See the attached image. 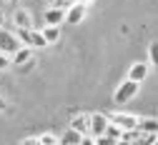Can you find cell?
<instances>
[{
    "mask_svg": "<svg viewBox=\"0 0 158 145\" xmlns=\"http://www.w3.org/2000/svg\"><path fill=\"white\" fill-rule=\"evenodd\" d=\"M148 63H151V68H158V40H153L148 45Z\"/></svg>",
    "mask_w": 158,
    "mask_h": 145,
    "instance_id": "cell-15",
    "label": "cell"
},
{
    "mask_svg": "<svg viewBox=\"0 0 158 145\" xmlns=\"http://www.w3.org/2000/svg\"><path fill=\"white\" fill-rule=\"evenodd\" d=\"M85 15H88V5L85 3H75V5H70L65 10V23L78 25V23H83V20H85Z\"/></svg>",
    "mask_w": 158,
    "mask_h": 145,
    "instance_id": "cell-6",
    "label": "cell"
},
{
    "mask_svg": "<svg viewBox=\"0 0 158 145\" xmlns=\"http://www.w3.org/2000/svg\"><path fill=\"white\" fill-rule=\"evenodd\" d=\"M20 145H40V138H38V135H30V138H23V140H20Z\"/></svg>",
    "mask_w": 158,
    "mask_h": 145,
    "instance_id": "cell-20",
    "label": "cell"
},
{
    "mask_svg": "<svg viewBox=\"0 0 158 145\" xmlns=\"http://www.w3.org/2000/svg\"><path fill=\"white\" fill-rule=\"evenodd\" d=\"M148 73H151V63H148V60H138V63H133V65L128 68V80L143 83V80L148 78Z\"/></svg>",
    "mask_w": 158,
    "mask_h": 145,
    "instance_id": "cell-5",
    "label": "cell"
},
{
    "mask_svg": "<svg viewBox=\"0 0 158 145\" xmlns=\"http://www.w3.org/2000/svg\"><path fill=\"white\" fill-rule=\"evenodd\" d=\"M81 140H83V135L75 133L73 128H68V130L60 135V145H81Z\"/></svg>",
    "mask_w": 158,
    "mask_h": 145,
    "instance_id": "cell-13",
    "label": "cell"
},
{
    "mask_svg": "<svg viewBox=\"0 0 158 145\" xmlns=\"http://www.w3.org/2000/svg\"><path fill=\"white\" fill-rule=\"evenodd\" d=\"M10 65H13V58L5 55V53H0V70H8Z\"/></svg>",
    "mask_w": 158,
    "mask_h": 145,
    "instance_id": "cell-18",
    "label": "cell"
},
{
    "mask_svg": "<svg viewBox=\"0 0 158 145\" xmlns=\"http://www.w3.org/2000/svg\"><path fill=\"white\" fill-rule=\"evenodd\" d=\"M28 48L33 50H40V48H48V40L40 30H30V40H28Z\"/></svg>",
    "mask_w": 158,
    "mask_h": 145,
    "instance_id": "cell-11",
    "label": "cell"
},
{
    "mask_svg": "<svg viewBox=\"0 0 158 145\" xmlns=\"http://www.w3.org/2000/svg\"><path fill=\"white\" fill-rule=\"evenodd\" d=\"M40 33L45 35L48 45H53V43H58V40H60V28H58V25H43Z\"/></svg>",
    "mask_w": 158,
    "mask_h": 145,
    "instance_id": "cell-12",
    "label": "cell"
},
{
    "mask_svg": "<svg viewBox=\"0 0 158 145\" xmlns=\"http://www.w3.org/2000/svg\"><path fill=\"white\" fill-rule=\"evenodd\" d=\"M3 23H5V13H3V8H0V28H3Z\"/></svg>",
    "mask_w": 158,
    "mask_h": 145,
    "instance_id": "cell-23",
    "label": "cell"
},
{
    "mask_svg": "<svg viewBox=\"0 0 158 145\" xmlns=\"http://www.w3.org/2000/svg\"><path fill=\"white\" fill-rule=\"evenodd\" d=\"M108 128H110V118H108V113H90V135H93V138L106 135Z\"/></svg>",
    "mask_w": 158,
    "mask_h": 145,
    "instance_id": "cell-4",
    "label": "cell"
},
{
    "mask_svg": "<svg viewBox=\"0 0 158 145\" xmlns=\"http://www.w3.org/2000/svg\"><path fill=\"white\" fill-rule=\"evenodd\" d=\"M138 90H141V83H133V80H121V85L115 88V93H113V100L118 103V105H123V103H131L135 95H138Z\"/></svg>",
    "mask_w": 158,
    "mask_h": 145,
    "instance_id": "cell-1",
    "label": "cell"
},
{
    "mask_svg": "<svg viewBox=\"0 0 158 145\" xmlns=\"http://www.w3.org/2000/svg\"><path fill=\"white\" fill-rule=\"evenodd\" d=\"M13 23H15V28H23V30H33V28H35V25H33V15H30V10H25V8H15Z\"/></svg>",
    "mask_w": 158,
    "mask_h": 145,
    "instance_id": "cell-8",
    "label": "cell"
},
{
    "mask_svg": "<svg viewBox=\"0 0 158 145\" xmlns=\"http://www.w3.org/2000/svg\"><path fill=\"white\" fill-rule=\"evenodd\" d=\"M153 145H158V138H156V140H153Z\"/></svg>",
    "mask_w": 158,
    "mask_h": 145,
    "instance_id": "cell-26",
    "label": "cell"
},
{
    "mask_svg": "<svg viewBox=\"0 0 158 145\" xmlns=\"http://www.w3.org/2000/svg\"><path fill=\"white\" fill-rule=\"evenodd\" d=\"M106 135H110V138H115V140H121V138H123V130H121V128H115L113 123H110V128H108Z\"/></svg>",
    "mask_w": 158,
    "mask_h": 145,
    "instance_id": "cell-19",
    "label": "cell"
},
{
    "mask_svg": "<svg viewBox=\"0 0 158 145\" xmlns=\"http://www.w3.org/2000/svg\"><path fill=\"white\" fill-rule=\"evenodd\" d=\"M73 3H85V5H90L93 0H73Z\"/></svg>",
    "mask_w": 158,
    "mask_h": 145,
    "instance_id": "cell-24",
    "label": "cell"
},
{
    "mask_svg": "<svg viewBox=\"0 0 158 145\" xmlns=\"http://www.w3.org/2000/svg\"><path fill=\"white\" fill-rule=\"evenodd\" d=\"M5 3H10V5H15V3H18V0H5Z\"/></svg>",
    "mask_w": 158,
    "mask_h": 145,
    "instance_id": "cell-25",
    "label": "cell"
},
{
    "mask_svg": "<svg viewBox=\"0 0 158 145\" xmlns=\"http://www.w3.org/2000/svg\"><path fill=\"white\" fill-rule=\"evenodd\" d=\"M30 58H33V48H28V45H23L20 50H18V53L13 55V63H15V65H23V63H28Z\"/></svg>",
    "mask_w": 158,
    "mask_h": 145,
    "instance_id": "cell-14",
    "label": "cell"
},
{
    "mask_svg": "<svg viewBox=\"0 0 158 145\" xmlns=\"http://www.w3.org/2000/svg\"><path fill=\"white\" fill-rule=\"evenodd\" d=\"M20 40H18L15 30H5V28H0V53H5V55H15L18 50H20Z\"/></svg>",
    "mask_w": 158,
    "mask_h": 145,
    "instance_id": "cell-3",
    "label": "cell"
},
{
    "mask_svg": "<svg viewBox=\"0 0 158 145\" xmlns=\"http://www.w3.org/2000/svg\"><path fill=\"white\" fill-rule=\"evenodd\" d=\"M95 145H118V140L110 135H101V138H95Z\"/></svg>",
    "mask_w": 158,
    "mask_h": 145,
    "instance_id": "cell-17",
    "label": "cell"
},
{
    "mask_svg": "<svg viewBox=\"0 0 158 145\" xmlns=\"http://www.w3.org/2000/svg\"><path fill=\"white\" fill-rule=\"evenodd\" d=\"M40 138V145H60V138L53 135V133H43V135H38Z\"/></svg>",
    "mask_w": 158,
    "mask_h": 145,
    "instance_id": "cell-16",
    "label": "cell"
},
{
    "mask_svg": "<svg viewBox=\"0 0 158 145\" xmlns=\"http://www.w3.org/2000/svg\"><path fill=\"white\" fill-rule=\"evenodd\" d=\"M43 20H45V25H58V28H60V25L65 23V10L50 5V8L43 13Z\"/></svg>",
    "mask_w": 158,
    "mask_h": 145,
    "instance_id": "cell-9",
    "label": "cell"
},
{
    "mask_svg": "<svg viewBox=\"0 0 158 145\" xmlns=\"http://www.w3.org/2000/svg\"><path fill=\"white\" fill-rule=\"evenodd\" d=\"M81 145H95V138H93V135H83Z\"/></svg>",
    "mask_w": 158,
    "mask_h": 145,
    "instance_id": "cell-21",
    "label": "cell"
},
{
    "mask_svg": "<svg viewBox=\"0 0 158 145\" xmlns=\"http://www.w3.org/2000/svg\"><path fill=\"white\" fill-rule=\"evenodd\" d=\"M5 110H8V103H5L3 98H0V113H5Z\"/></svg>",
    "mask_w": 158,
    "mask_h": 145,
    "instance_id": "cell-22",
    "label": "cell"
},
{
    "mask_svg": "<svg viewBox=\"0 0 158 145\" xmlns=\"http://www.w3.org/2000/svg\"><path fill=\"white\" fill-rule=\"evenodd\" d=\"M138 133L143 135H158V120L156 118H143L138 123Z\"/></svg>",
    "mask_w": 158,
    "mask_h": 145,
    "instance_id": "cell-10",
    "label": "cell"
},
{
    "mask_svg": "<svg viewBox=\"0 0 158 145\" xmlns=\"http://www.w3.org/2000/svg\"><path fill=\"white\" fill-rule=\"evenodd\" d=\"M110 123L115 128H121L123 133H131V130H138V123H141V118H135L131 113H123V110H115V113H108Z\"/></svg>",
    "mask_w": 158,
    "mask_h": 145,
    "instance_id": "cell-2",
    "label": "cell"
},
{
    "mask_svg": "<svg viewBox=\"0 0 158 145\" xmlns=\"http://www.w3.org/2000/svg\"><path fill=\"white\" fill-rule=\"evenodd\" d=\"M70 128L81 135H90V113H75L70 118Z\"/></svg>",
    "mask_w": 158,
    "mask_h": 145,
    "instance_id": "cell-7",
    "label": "cell"
}]
</instances>
